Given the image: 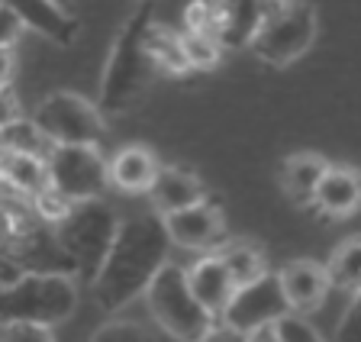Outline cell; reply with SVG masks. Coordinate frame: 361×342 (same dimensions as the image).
<instances>
[{
  "label": "cell",
  "mask_w": 361,
  "mask_h": 342,
  "mask_svg": "<svg viewBox=\"0 0 361 342\" xmlns=\"http://www.w3.org/2000/svg\"><path fill=\"white\" fill-rule=\"evenodd\" d=\"M23 32H26V26H23L7 7H0V46H4V49H13L16 42H20Z\"/></svg>",
  "instance_id": "f1b7e54d"
},
{
  "label": "cell",
  "mask_w": 361,
  "mask_h": 342,
  "mask_svg": "<svg viewBox=\"0 0 361 342\" xmlns=\"http://www.w3.org/2000/svg\"><path fill=\"white\" fill-rule=\"evenodd\" d=\"M168 252H171V243L158 213H139L120 223L116 239L90 284L100 310L116 313L133 304L135 297H142L155 271L168 262Z\"/></svg>",
  "instance_id": "6da1fadb"
},
{
  "label": "cell",
  "mask_w": 361,
  "mask_h": 342,
  "mask_svg": "<svg viewBox=\"0 0 361 342\" xmlns=\"http://www.w3.org/2000/svg\"><path fill=\"white\" fill-rule=\"evenodd\" d=\"M23 268L16 265L13 259H7V255H0V288H10V284H16L23 278Z\"/></svg>",
  "instance_id": "4dcf8cb0"
},
{
  "label": "cell",
  "mask_w": 361,
  "mask_h": 342,
  "mask_svg": "<svg viewBox=\"0 0 361 342\" xmlns=\"http://www.w3.org/2000/svg\"><path fill=\"white\" fill-rule=\"evenodd\" d=\"M316 39V7L307 0H281L268 13L262 30L248 42L258 61L271 68H287L310 52Z\"/></svg>",
  "instance_id": "52a82bcc"
},
{
  "label": "cell",
  "mask_w": 361,
  "mask_h": 342,
  "mask_svg": "<svg viewBox=\"0 0 361 342\" xmlns=\"http://www.w3.org/2000/svg\"><path fill=\"white\" fill-rule=\"evenodd\" d=\"M271 329H274L278 342H326L323 336L316 333L307 319H303V313H290V310H287L281 319H274V323H271Z\"/></svg>",
  "instance_id": "484cf974"
},
{
  "label": "cell",
  "mask_w": 361,
  "mask_h": 342,
  "mask_svg": "<svg viewBox=\"0 0 361 342\" xmlns=\"http://www.w3.org/2000/svg\"><path fill=\"white\" fill-rule=\"evenodd\" d=\"M116 229H120V216L104 197L71 204L65 216L52 226L55 243L65 252L71 274H78V281L94 284L106 252L116 239Z\"/></svg>",
  "instance_id": "7a4b0ae2"
},
{
  "label": "cell",
  "mask_w": 361,
  "mask_h": 342,
  "mask_svg": "<svg viewBox=\"0 0 361 342\" xmlns=\"http://www.w3.org/2000/svg\"><path fill=\"white\" fill-rule=\"evenodd\" d=\"M245 342H278V336H274L271 326H262V329H255V333H245Z\"/></svg>",
  "instance_id": "d6a6232c"
},
{
  "label": "cell",
  "mask_w": 361,
  "mask_h": 342,
  "mask_svg": "<svg viewBox=\"0 0 361 342\" xmlns=\"http://www.w3.org/2000/svg\"><path fill=\"white\" fill-rule=\"evenodd\" d=\"M184 274H188V288H190V294H194V300L216 319L235 288L229 271H226V265L219 262V255L216 252H203L194 265L184 268Z\"/></svg>",
  "instance_id": "e0dca14e"
},
{
  "label": "cell",
  "mask_w": 361,
  "mask_h": 342,
  "mask_svg": "<svg viewBox=\"0 0 361 342\" xmlns=\"http://www.w3.org/2000/svg\"><path fill=\"white\" fill-rule=\"evenodd\" d=\"M278 4L281 0H219L223 10L216 32L219 49H245Z\"/></svg>",
  "instance_id": "5bb4252c"
},
{
  "label": "cell",
  "mask_w": 361,
  "mask_h": 342,
  "mask_svg": "<svg viewBox=\"0 0 361 342\" xmlns=\"http://www.w3.org/2000/svg\"><path fill=\"white\" fill-rule=\"evenodd\" d=\"M145 194L152 197L158 216L207 200V188H203V181L194 175V171H188V168H180V165H158V175H155V181H152V188L145 190Z\"/></svg>",
  "instance_id": "2e32d148"
},
{
  "label": "cell",
  "mask_w": 361,
  "mask_h": 342,
  "mask_svg": "<svg viewBox=\"0 0 361 342\" xmlns=\"http://www.w3.org/2000/svg\"><path fill=\"white\" fill-rule=\"evenodd\" d=\"M0 184L7 188V194L23 200H32L49 188V175H45V155L36 152H20V149H7L0 145Z\"/></svg>",
  "instance_id": "ac0fdd59"
},
{
  "label": "cell",
  "mask_w": 361,
  "mask_h": 342,
  "mask_svg": "<svg viewBox=\"0 0 361 342\" xmlns=\"http://www.w3.org/2000/svg\"><path fill=\"white\" fill-rule=\"evenodd\" d=\"M323 268H326V274H329L332 288H342V291H348V294L358 291V284H361V236H348L345 243H338Z\"/></svg>",
  "instance_id": "603a6c76"
},
{
  "label": "cell",
  "mask_w": 361,
  "mask_h": 342,
  "mask_svg": "<svg viewBox=\"0 0 361 342\" xmlns=\"http://www.w3.org/2000/svg\"><path fill=\"white\" fill-rule=\"evenodd\" d=\"M30 123L49 145H100L106 139V120L100 106L71 91H59L39 100Z\"/></svg>",
  "instance_id": "ba28073f"
},
{
  "label": "cell",
  "mask_w": 361,
  "mask_h": 342,
  "mask_svg": "<svg viewBox=\"0 0 361 342\" xmlns=\"http://www.w3.org/2000/svg\"><path fill=\"white\" fill-rule=\"evenodd\" d=\"M90 342H155L149 326L133 323V319H106L97 333L90 336Z\"/></svg>",
  "instance_id": "d4e9b609"
},
{
  "label": "cell",
  "mask_w": 361,
  "mask_h": 342,
  "mask_svg": "<svg viewBox=\"0 0 361 342\" xmlns=\"http://www.w3.org/2000/svg\"><path fill=\"white\" fill-rule=\"evenodd\" d=\"M316 210L332 216V220H345L358 210V200H361V181H358V171L352 165H326L323 178L316 184L313 197Z\"/></svg>",
  "instance_id": "9a60e30c"
},
{
  "label": "cell",
  "mask_w": 361,
  "mask_h": 342,
  "mask_svg": "<svg viewBox=\"0 0 361 342\" xmlns=\"http://www.w3.org/2000/svg\"><path fill=\"white\" fill-rule=\"evenodd\" d=\"M219 255V262L226 265V271H229V278H233L235 288H242V284L255 281V278H262L264 271H268V262H264L262 249L252 243H245V239H233V243H219L216 249H213Z\"/></svg>",
  "instance_id": "7402d4cb"
},
{
  "label": "cell",
  "mask_w": 361,
  "mask_h": 342,
  "mask_svg": "<svg viewBox=\"0 0 361 342\" xmlns=\"http://www.w3.org/2000/svg\"><path fill=\"white\" fill-rule=\"evenodd\" d=\"M155 152H149L145 145H123L120 152L106 161V181L123 194H145L158 175Z\"/></svg>",
  "instance_id": "d6986e66"
},
{
  "label": "cell",
  "mask_w": 361,
  "mask_h": 342,
  "mask_svg": "<svg viewBox=\"0 0 361 342\" xmlns=\"http://www.w3.org/2000/svg\"><path fill=\"white\" fill-rule=\"evenodd\" d=\"M152 13H155V7L142 4L133 13V20L123 26L120 39H116V46L110 52V61H106L104 84H100V91H104V110L100 114H126L142 100L145 87H149L152 75H155L142 46Z\"/></svg>",
  "instance_id": "277c9868"
},
{
  "label": "cell",
  "mask_w": 361,
  "mask_h": 342,
  "mask_svg": "<svg viewBox=\"0 0 361 342\" xmlns=\"http://www.w3.org/2000/svg\"><path fill=\"white\" fill-rule=\"evenodd\" d=\"M161 223H165L168 243L188 252H210L223 239V213L210 197L194 207H184V210L165 213Z\"/></svg>",
  "instance_id": "8fae6325"
},
{
  "label": "cell",
  "mask_w": 361,
  "mask_h": 342,
  "mask_svg": "<svg viewBox=\"0 0 361 342\" xmlns=\"http://www.w3.org/2000/svg\"><path fill=\"white\" fill-rule=\"evenodd\" d=\"M358 310H361V297H358V291H352V294H348V307H345V313H342V319H338L332 342H361Z\"/></svg>",
  "instance_id": "4316f807"
},
{
  "label": "cell",
  "mask_w": 361,
  "mask_h": 342,
  "mask_svg": "<svg viewBox=\"0 0 361 342\" xmlns=\"http://www.w3.org/2000/svg\"><path fill=\"white\" fill-rule=\"evenodd\" d=\"M0 255L13 259L23 271L71 274L52 226L39 220L36 210L13 194H0Z\"/></svg>",
  "instance_id": "5b68a950"
},
{
  "label": "cell",
  "mask_w": 361,
  "mask_h": 342,
  "mask_svg": "<svg viewBox=\"0 0 361 342\" xmlns=\"http://www.w3.org/2000/svg\"><path fill=\"white\" fill-rule=\"evenodd\" d=\"M0 7H7L26 30L39 32L55 46H71L81 32L75 13L61 10L52 0H0Z\"/></svg>",
  "instance_id": "4fadbf2b"
},
{
  "label": "cell",
  "mask_w": 361,
  "mask_h": 342,
  "mask_svg": "<svg viewBox=\"0 0 361 342\" xmlns=\"http://www.w3.org/2000/svg\"><path fill=\"white\" fill-rule=\"evenodd\" d=\"M142 46H145V55H149L155 71H168V75H184V71H190L188 59H184V49H180V32L171 30V26L152 20L149 30H145Z\"/></svg>",
  "instance_id": "ffe728a7"
},
{
  "label": "cell",
  "mask_w": 361,
  "mask_h": 342,
  "mask_svg": "<svg viewBox=\"0 0 361 342\" xmlns=\"http://www.w3.org/2000/svg\"><path fill=\"white\" fill-rule=\"evenodd\" d=\"M13 71H16L13 49H4V46H0V91H4V87H10V81H13Z\"/></svg>",
  "instance_id": "1f68e13d"
},
{
  "label": "cell",
  "mask_w": 361,
  "mask_h": 342,
  "mask_svg": "<svg viewBox=\"0 0 361 342\" xmlns=\"http://www.w3.org/2000/svg\"><path fill=\"white\" fill-rule=\"evenodd\" d=\"M284 313H287V300L278 284V274L264 271L255 281L242 284V288H233L226 307L219 310V319H223V326H229V329L255 333V329H262V326H271V323L281 319Z\"/></svg>",
  "instance_id": "30bf717a"
},
{
  "label": "cell",
  "mask_w": 361,
  "mask_h": 342,
  "mask_svg": "<svg viewBox=\"0 0 361 342\" xmlns=\"http://www.w3.org/2000/svg\"><path fill=\"white\" fill-rule=\"evenodd\" d=\"M274 274H278V284L284 291L290 313H313L316 307H323L326 294L332 291L326 268L310 259H293Z\"/></svg>",
  "instance_id": "7c38bea8"
},
{
  "label": "cell",
  "mask_w": 361,
  "mask_h": 342,
  "mask_svg": "<svg viewBox=\"0 0 361 342\" xmlns=\"http://www.w3.org/2000/svg\"><path fill=\"white\" fill-rule=\"evenodd\" d=\"M326 165H329V161L316 152L290 155V159L284 161V168H281V184H284L287 197H293L297 204L313 197V190H316V184H319V178H323Z\"/></svg>",
  "instance_id": "44dd1931"
},
{
  "label": "cell",
  "mask_w": 361,
  "mask_h": 342,
  "mask_svg": "<svg viewBox=\"0 0 361 342\" xmlns=\"http://www.w3.org/2000/svg\"><path fill=\"white\" fill-rule=\"evenodd\" d=\"M81 288L75 274L26 271L16 284L0 288V323H36L61 326L78 313Z\"/></svg>",
  "instance_id": "3957f363"
},
{
  "label": "cell",
  "mask_w": 361,
  "mask_h": 342,
  "mask_svg": "<svg viewBox=\"0 0 361 342\" xmlns=\"http://www.w3.org/2000/svg\"><path fill=\"white\" fill-rule=\"evenodd\" d=\"M0 342H55V333L36 323H0Z\"/></svg>",
  "instance_id": "83f0119b"
},
{
  "label": "cell",
  "mask_w": 361,
  "mask_h": 342,
  "mask_svg": "<svg viewBox=\"0 0 361 342\" xmlns=\"http://www.w3.org/2000/svg\"><path fill=\"white\" fill-rule=\"evenodd\" d=\"M52 4H59V7H61V10H68V13H71V7H75L78 0H52Z\"/></svg>",
  "instance_id": "836d02e7"
},
{
  "label": "cell",
  "mask_w": 361,
  "mask_h": 342,
  "mask_svg": "<svg viewBox=\"0 0 361 342\" xmlns=\"http://www.w3.org/2000/svg\"><path fill=\"white\" fill-rule=\"evenodd\" d=\"M45 175L49 188L71 204L94 200L110 188L106 159L97 145H52L45 152Z\"/></svg>",
  "instance_id": "9c48e42d"
},
{
  "label": "cell",
  "mask_w": 361,
  "mask_h": 342,
  "mask_svg": "<svg viewBox=\"0 0 361 342\" xmlns=\"http://www.w3.org/2000/svg\"><path fill=\"white\" fill-rule=\"evenodd\" d=\"M180 49H184V59H188L190 71H207L216 68L219 59H223V49L213 36H200V32H180Z\"/></svg>",
  "instance_id": "cb8c5ba5"
},
{
  "label": "cell",
  "mask_w": 361,
  "mask_h": 342,
  "mask_svg": "<svg viewBox=\"0 0 361 342\" xmlns=\"http://www.w3.org/2000/svg\"><path fill=\"white\" fill-rule=\"evenodd\" d=\"M190 342H245V333L229 329V326H210L207 333H200L197 339H190Z\"/></svg>",
  "instance_id": "f546056e"
},
{
  "label": "cell",
  "mask_w": 361,
  "mask_h": 342,
  "mask_svg": "<svg viewBox=\"0 0 361 342\" xmlns=\"http://www.w3.org/2000/svg\"><path fill=\"white\" fill-rule=\"evenodd\" d=\"M145 300H149V313L155 317L158 326L180 342L197 339L200 333H207L213 326V317L190 294L188 274L180 265L165 262L158 268L155 278L145 288Z\"/></svg>",
  "instance_id": "8992f818"
}]
</instances>
